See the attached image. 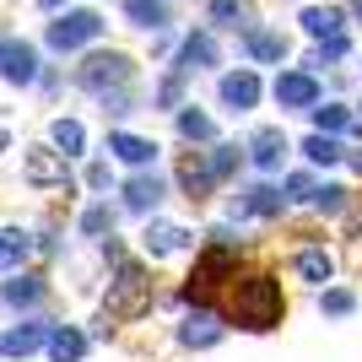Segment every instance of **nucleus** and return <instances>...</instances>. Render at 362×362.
<instances>
[{
  "mask_svg": "<svg viewBox=\"0 0 362 362\" xmlns=\"http://www.w3.org/2000/svg\"><path fill=\"white\" fill-rule=\"evenodd\" d=\"M108 255H114V281H108V298H103V325H130L151 308V276L141 259H130L114 243H108Z\"/></svg>",
  "mask_w": 362,
  "mask_h": 362,
  "instance_id": "1",
  "label": "nucleus"
},
{
  "mask_svg": "<svg viewBox=\"0 0 362 362\" xmlns=\"http://www.w3.org/2000/svg\"><path fill=\"white\" fill-rule=\"evenodd\" d=\"M281 314H287V303H281V287L271 276H243L233 287V319L243 330H276Z\"/></svg>",
  "mask_w": 362,
  "mask_h": 362,
  "instance_id": "2",
  "label": "nucleus"
},
{
  "mask_svg": "<svg viewBox=\"0 0 362 362\" xmlns=\"http://www.w3.org/2000/svg\"><path fill=\"white\" fill-rule=\"evenodd\" d=\"M130 76H136V65H130V54H119V49H98V54H87V60L76 65V81L87 92H98V98L119 92Z\"/></svg>",
  "mask_w": 362,
  "mask_h": 362,
  "instance_id": "3",
  "label": "nucleus"
},
{
  "mask_svg": "<svg viewBox=\"0 0 362 362\" xmlns=\"http://www.w3.org/2000/svg\"><path fill=\"white\" fill-rule=\"evenodd\" d=\"M103 38V16L98 11H65L60 22H49V49H60V54H71V49H87Z\"/></svg>",
  "mask_w": 362,
  "mask_h": 362,
  "instance_id": "4",
  "label": "nucleus"
},
{
  "mask_svg": "<svg viewBox=\"0 0 362 362\" xmlns=\"http://www.w3.org/2000/svg\"><path fill=\"white\" fill-rule=\"evenodd\" d=\"M271 92H276V103H281V108H319V81H314V71H281Z\"/></svg>",
  "mask_w": 362,
  "mask_h": 362,
  "instance_id": "5",
  "label": "nucleus"
},
{
  "mask_svg": "<svg viewBox=\"0 0 362 362\" xmlns=\"http://www.w3.org/2000/svg\"><path fill=\"white\" fill-rule=\"evenodd\" d=\"M179 189L189 200H206L216 189V173H211V157H206V151H184L179 157Z\"/></svg>",
  "mask_w": 362,
  "mask_h": 362,
  "instance_id": "6",
  "label": "nucleus"
},
{
  "mask_svg": "<svg viewBox=\"0 0 362 362\" xmlns=\"http://www.w3.org/2000/svg\"><path fill=\"white\" fill-rule=\"evenodd\" d=\"M216 60H222V54H216V38L200 28V33H189V38L179 44V60H173V71H179V76H195V71H211Z\"/></svg>",
  "mask_w": 362,
  "mask_h": 362,
  "instance_id": "7",
  "label": "nucleus"
},
{
  "mask_svg": "<svg viewBox=\"0 0 362 362\" xmlns=\"http://www.w3.org/2000/svg\"><path fill=\"white\" fill-rule=\"evenodd\" d=\"M0 76L11 81V87H28V81H38V49L33 44H6V54H0Z\"/></svg>",
  "mask_w": 362,
  "mask_h": 362,
  "instance_id": "8",
  "label": "nucleus"
},
{
  "mask_svg": "<svg viewBox=\"0 0 362 362\" xmlns=\"http://www.w3.org/2000/svg\"><path fill=\"white\" fill-rule=\"evenodd\" d=\"M222 103L233 108V114H249V108L259 103V76L243 65V71H227L222 76Z\"/></svg>",
  "mask_w": 362,
  "mask_h": 362,
  "instance_id": "9",
  "label": "nucleus"
},
{
  "mask_svg": "<svg viewBox=\"0 0 362 362\" xmlns=\"http://www.w3.org/2000/svg\"><path fill=\"white\" fill-rule=\"evenodd\" d=\"M38 346H49V325H33V319H22L16 330L0 335V357H33Z\"/></svg>",
  "mask_w": 362,
  "mask_h": 362,
  "instance_id": "10",
  "label": "nucleus"
},
{
  "mask_svg": "<svg viewBox=\"0 0 362 362\" xmlns=\"http://www.w3.org/2000/svg\"><path fill=\"white\" fill-rule=\"evenodd\" d=\"M141 243H146V255L157 259V255H179V249H189V243H195V233H189V227H179V222H151Z\"/></svg>",
  "mask_w": 362,
  "mask_h": 362,
  "instance_id": "11",
  "label": "nucleus"
},
{
  "mask_svg": "<svg viewBox=\"0 0 362 362\" xmlns=\"http://www.w3.org/2000/svg\"><path fill=\"white\" fill-rule=\"evenodd\" d=\"M179 341H184V346H195V351L216 346V341H222V319H216L211 308H195V314L179 325Z\"/></svg>",
  "mask_w": 362,
  "mask_h": 362,
  "instance_id": "12",
  "label": "nucleus"
},
{
  "mask_svg": "<svg viewBox=\"0 0 362 362\" xmlns=\"http://www.w3.org/2000/svg\"><path fill=\"white\" fill-rule=\"evenodd\" d=\"M108 151H114L119 163H130V168H151L157 163V141L130 136V130H114V136H108Z\"/></svg>",
  "mask_w": 362,
  "mask_h": 362,
  "instance_id": "13",
  "label": "nucleus"
},
{
  "mask_svg": "<svg viewBox=\"0 0 362 362\" xmlns=\"http://www.w3.org/2000/svg\"><path fill=\"white\" fill-rule=\"evenodd\" d=\"M28 168V184H65V151H49V146H33L22 157Z\"/></svg>",
  "mask_w": 362,
  "mask_h": 362,
  "instance_id": "14",
  "label": "nucleus"
},
{
  "mask_svg": "<svg viewBox=\"0 0 362 362\" xmlns=\"http://www.w3.org/2000/svg\"><path fill=\"white\" fill-rule=\"evenodd\" d=\"M249 157H255V168H281V157H287V136L276 130V124H265V130H255L249 136Z\"/></svg>",
  "mask_w": 362,
  "mask_h": 362,
  "instance_id": "15",
  "label": "nucleus"
},
{
  "mask_svg": "<svg viewBox=\"0 0 362 362\" xmlns=\"http://www.w3.org/2000/svg\"><path fill=\"white\" fill-rule=\"evenodd\" d=\"M243 49H249V60H259V65H281L287 60V38L271 33V28H249L243 33Z\"/></svg>",
  "mask_w": 362,
  "mask_h": 362,
  "instance_id": "16",
  "label": "nucleus"
},
{
  "mask_svg": "<svg viewBox=\"0 0 362 362\" xmlns=\"http://www.w3.org/2000/svg\"><path fill=\"white\" fill-rule=\"evenodd\" d=\"M163 195H168V184L157 179V173H136V179L124 184V206H130V211H157Z\"/></svg>",
  "mask_w": 362,
  "mask_h": 362,
  "instance_id": "17",
  "label": "nucleus"
},
{
  "mask_svg": "<svg viewBox=\"0 0 362 362\" xmlns=\"http://www.w3.org/2000/svg\"><path fill=\"white\" fill-rule=\"evenodd\" d=\"M44 351H49L54 362H81V357H87V335L76 330V325H54Z\"/></svg>",
  "mask_w": 362,
  "mask_h": 362,
  "instance_id": "18",
  "label": "nucleus"
},
{
  "mask_svg": "<svg viewBox=\"0 0 362 362\" xmlns=\"http://www.w3.org/2000/svg\"><path fill=\"white\" fill-rule=\"evenodd\" d=\"M298 22H303V33H308L314 44H319V38H330V33H346V16L335 11V6H308Z\"/></svg>",
  "mask_w": 362,
  "mask_h": 362,
  "instance_id": "19",
  "label": "nucleus"
},
{
  "mask_svg": "<svg viewBox=\"0 0 362 362\" xmlns=\"http://www.w3.org/2000/svg\"><path fill=\"white\" fill-rule=\"evenodd\" d=\"M249 216H281V206H287V195L281 189H271V184H255V189H243V200H238Z\"/></svg>",
  "mask_w": 362,
  "mask_h": 362,
  "instance_id": "20",
  "label": "nucleus"
},
{
  "mask_svg": "<svg viewBox=\"0 0 362 362\" xmlns=\"http://www.w3.org/2000/svg\"><path fill=\"white\" fill-rule=\"evenodd\" d=\"M124 16L146 33H163L168 28V0H124Z\"/></svg>",
  "mask_w": 362,
  "mask_h": 362,
  "instance_id": "21",
  "label": "nucleus"
},
{
  "mask_svg": "<svg viewBox=\"0 0 362 362\" xmlns=\"http://www.w3.org/2000/svg\"><path fill=\"white\" fill-rule=\"evenodd\" d=\"M292 265H298V276H303V281H314V287H330V276H335V265H330L325 249H303Z\"/></svg>",
  "mask_w": 362,
  "mask_h": 362,
  "instance_id": "22",
  "label": "nucleus"
},
{
  "mask_svg": "<svg viewBox=\"0 0 362 362\" xmlns=\"http://www.w3.org/2000/svg\"><path fill=\"white\" fill-rule=\"evenodd\" d=\"M303 157H308L314 168H335L346 151H341V136H319V130H314V136L303 141Z\"/></svg>",
  "mask_w": 362,
  "mask_h": 362,
  "instance_id": "23",
  "label": "nucleus"
},
{
  "mask_svg": "<svg viewBox=\"0 0 362 362\" xmlns=\"http://www.w3.org/2000/svg\"><path fill=\"white\" fill-rule=\"evenodd\" d=\"M308 114H314L319 136H346L351 130V108H341V103H319V108H308Z\"/></svg>",
  "mask_w": 362,
  "mask_h": 362,
  "instance_id": "24",
  "label": "nucleus"
},
{
  "mask_svg": "<svg viewBox=\"0 0 362 362\" xmlns=\"http://www.w3.org/2000/svg\"><path fill=\"white\" fill-rule=\"evenodd\" d=\"M0 298L11 303V308H33V303L44 298V281H38V276H11V281L0 287Z\"/></svg>",
  "mask_w": 362,
  "mask_h": 362,
  "instance_id": "25",
  "label": "nucleus"
},
{
  "mask_svg": "<svg viewBox=\"0 0 362 362\" xmlns=\"http://www.w3.org/2000/svg\"><path fill=\"white\" fill-rule=\"evenodd\" d=\"M179 136H184V141H216L211 114H200L195 103H184V108H179Z\"/></svg>",
  "mask_w": 362,
  "mask_h": 362,
  "instance_id": "26",
  "label": "nucleus"
},
{
  "mask_svg": "<svg viewBox=\"0 0 362 362\" xmlns=\"http://www.w3.org/2000/svg\"><path fill=\"white\" fill-rule=\"evenodd\" d=\"M28 249H33L28 233H22V227H6V233H0V271H16V265L28 259Z\"/></svg>",
  "mask_w": 362,
  "mask_h": 362,
  "instance_id": "27",
  "label": "nucleus"
},
{
  "mask_svg": "<svg viewBox=\"0 0 362 362\" xmlns=\"http://www.w3.org/2000/svg\"><path fill=\"white\" fill-rule=\"evenodd\" d=\"M49 136H54V146H60L65 157H81V146H87V130H81L76 119H54V124H49Z\"/></svg>",
  "mask_w": 362,
  "mask_h": 362,
  "instance_id": "28",
  "label": "nucleus"
},
{
  "mask_svg": "<svg viewBox=\"0 0 362 362\" xmlns=\"http://www.w3.org/2000/svg\"><path fill=\"white\" fill-rule=\"evenodd\" d=\"M211 22H222V28H255L249 22V0H211Z\"/></svg>",
  "mask_w": 362,
  "mask_h": 362,
  "instance_id": "29",
  "label": "nucleus"
},
{
  "mask_svg": "<svg viewBox=\"0 0 362 362\" xmlns=\"http://www.w3.org/2000/svg\"><path fill=\"white\" fill-rule=\"evenodd\" d=\"M346 49H351V38H346V33H330V38H319V49H314V54H308V65H314V71H319V65H325V60H341Z\"/></svg>",
  "mask_w": 362,
  "mask_h": 362,
  "instance_id": "30",
  "label": "nucleus"
},
{
  "mask_svg": "<svg viewBox=\"0 0 362 362\" xmlns=\"http://www.w3.org/2000/svg\"><path fill=\"white\" fill-rule=\"evenodd\" d=\"M206 157H211V173H216V184L238 173V146H222V141H216V146L206 151Z\"/></svg>",
  "mask_w": 362,
  "mask_h": 362,
  "instance_id": "31",
  "label": "nucleus"
},
{
  "mask_svg": "<svg viewBox=\"0 0 362 362\" xmlns=\"http://www.w3.org/2000/svg\"><path fill=\"white\" fill-rule=\"evenodd\" d=\"M319 308H325V314H351V308H357V298H351L346 287H325V298H319Z\"/></svg>",
  "mask_w": 362,
  "mask_h": 362,
  "instance_id": "32",
  "label": "nucleus"
},
{
  "mask_svg": "<svg viewBox=\"0 0 362 362\" xmlns=\"http://www.w3.org/2000/svg\"><path fill=\"white\" fill-rule=\"evenodd\" d=\"M281 189H287V200H308V206H314V195H319V184L308 179V173H287Z\"/></svg>",
  "mask_w": 362,
  "mask_h": 362,
  "instance_id": "33",
  "label": "nucleus"
},
{
  "mask_svg": "<svg viewBox=\"0 0 362 362\" xmlns=\"http://www.w3.org/2000/svg\"><path fill=\"white\" fill-rule=\"evenodd\" d=\"M108 227H114V211H108V206H92V211L81 216V233H87V238H98V233H108Z\"/></svg>",
  "mask_w": 362,
  "mask_h": 362,
  "instance_id": "34",
  "label": "nucleus"
},
{
  "mask_svg": "<svg viewBox=\"0 0 362 362\" xmlns=\"http://www.w3.org/2000/svg\"><path fill=\"white\" fill-rule=\"evenodd\" d=\"M341 206H346V189H341V184H319L314 211H341Z\"/></svg>",
  "mask_w": 362,
  "mask_h": 362,
  "instance_id": "35",
  "label": "nucleus"
},
{
  "mask_svg": "<svg viewBox=\"0 0 362 362\" xmlns=\"http://www.w3.org/2000/svg\"><path fill=\"white\" fill-rule=\"evenodd\" d=\"M179 98H184V76L173 71V76H163V87H157V103H163V108H179Z\"/></svg>",
  "mask_w": 362,
  "mask_h": 362,
  "instance_id": "36",
  "label": "nucleus"
},
{
  "mask_svg": "<svg viewBox=\"0 0 362 362\" xmlns=\"http://www.w3.org/2000/svg\"><path fill=\"white\" fill-rule=\"evenodd\" d=\"M87 184H92V189H108V168H103V163L87 168Z\"/></svg>",
  "mask_w": 362,
  "mask_h": 362,
  "instance_id": "37",
  "label": "nucleus"
},
{
  "mask_svg": "<svg viewBox=\"0 0 362 362\" xmlns=\"http://www.w3.org/2000/svg\"><path fill=\"white\" fill-rule=\"evenodd\" d=\"M38 6H44L49 16H65V0H38Z\"/></svg>",
  "mask_w": 362,
  "mask_h": 362,
  "instance_id": "38",
  "label": "nucleus"
},
{
  "mask_svg": "<svg viewBox=\"0 0 362 362\" xmlns=\"http://www.w3.org/2000/svg\"><path fill=\"white\" fill-rule=\"evenodd\" d=\"M351 11H357V16H362V0H351Z\"/></svg>",
  "mask_w": 362,
  "mask_h": 362,
  "instance_id": "39",
  "label": "nucleus"
},
{
  "mask_svg": "<svg viewBox=\"0 0 362 362\" xmlns=\"http://www.w3.org/2000/svg\"><path fill=\"white\" fill-rule=\"evenodd\" d=\"M6 44H11V38H0V54H6Z\"/></svg>",
  "mask_w": 362,
  "mask_h": 362,
  "instance_id": "40",
  "label": "nucleus"
}]
</instances>
